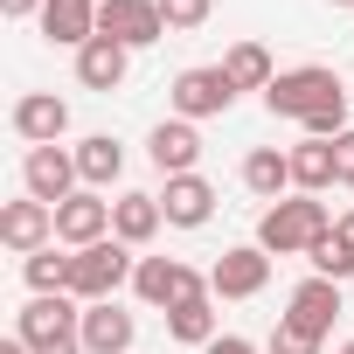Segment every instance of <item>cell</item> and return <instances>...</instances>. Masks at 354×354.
I'll return each instance as SVG.
<instances>
[{
	"label": "cell",
	"instance_id": "cell-1",
	"mask_svg": "<svg viewBox=\"0 0 354 354\" xmlns=\"http://www.w3.org/2000/svg\"><path fill=\"white\" fill-rule=\"evenodd\" d=\"M326 230H333V216H326L319 195H285V202H271V209L257 216V243H264L271 257H306Z\"/></svg>",
	"mask_w": 354,
	"mask_h": 354
},
{
	"label": "cell",
	"instance_id": "cell-2",
	"mask_svg": "<svg viewBox=\"0 0 354 354\" xmlns=\"http://www.w3.org/2000/svg\"><path fill=\"white\" fill-rule=\"evenodd\" d=\"M70 257H77V264H70V299H84V306L118 299V285H132V271H139L132 243H118V236H104V243H91V250H70Z\"/></svg>",
	"mask_w": 354,
	"mask_h": 354
},
{
	"label": "cell",
	"instance_id": "cell-3",
	"mask_svg": "<svg viewBox=\"0 0 354 354\" xmlns=\"http://www.w3.org/2000/svg\"><path fill=\"white\" fill-rule=\"evenodd\" d=\"M326 97H340V77L326 63H299V70H278V84L264 91V111L271 118H313Z\"/></svg>",
	"mask_w": 354,
	"mask_h": 354
},
{
	"label": "cell",
	"instance_id": "cell-4",
	"mask_svg": "<svg viewBox=\"0 0 354 354\" xmlns=\"http://www.w3.org/2000/svg\"><path fill=\"white\" fill-rule=\"evenodd\" d=\"M243 91L223 77V63H202V70H181L174 77V91H167V104H174V118H188V125H202V118H223L230 104H236Z\"/></svg>",
	"mask_w": 354,
	"mask_h": 354
},
{
	"label": "cell",
	"instance_id": "cell-5",
	"mask_svg": "<svg viewBox=\"0 0 354 354\" xmlns=\"http://www.w3.org/2000/svg\"><path fill=\"white\" fill-rule=\"evenodd\" d=\"M21 188L49 209H63L77 188H84V174H77V146H28L21 153Z\"/></svg>",
	"mask_w": 354,
	"mask_h": 354
},
{
	"label": "cell",
	"instance_id": "cell-6",
	"mask_svg": "<svg viewBox=\"0 0 354 354\" xmlns=\"http://www.w3.org/2000/svg\"><path fill=\"white\" fill-rule=\"evenodd\" d=\"M84 326V299H70V292H35L21 313H15V333L28 340V347H49V340H70Z\"/></svg>",
	"mask_w": 354,
	"mask_h": 354
},
{
	"label": "cell",
	"instance_id": "cell-7",
	"mask_svg": "<svg viewBox=\"0 0 354 354\" xmlns=\"http://www.w3.org/2000/svg\"><path fill=\"white\" fill-rule=\"evenodd\" d=\"M132 292H139V306H181V299H202L209 292V278H195L181 257H139V271H132Z\"/></svg>",
	"mask_w": 354,
	"mask_h": 354
},
{
	"label": "cell",
	"instance_id": "cell-8",
	"mask_svg": "<svg viewBox=\"0 0 354 354\" xmlns=\"http://www.w3.org/2000/svg\"><path fill=\"white\" fill-rule=\"evenodd\" d=\"M264 285H271V250H264V243H236V250H223L216 271H209V292H216V299H257Z\"/></svg>",
	"mask_w": 354,
	"mask_h": 354
},
{
	"label": "cell",
	"instance_id": "cell-9",
	"mask_svg": "<svg viewBox=\"0 0 354 354\" xmlns=\"http://www.w3.org/2000/svg\"><path fill=\"white\" fill-rule=\"evenodd\" d=\"M97 35H111L118 49H153L167 35L153 0H97Z\"/></svg>",
	"mask_w": 354,
	"mask_h": 354
},
{
	"label": "cell",
	"instance_id": "cell-10",
	"mask_svg": "<svg viewBox=\"0 0 354 354\" xmlns=\"http://www.w3.org/2000/svg\"><path fill=\"white\" fill-rule=\"evenodd\" d=\"M0 243H8L15 257L49 250V243H56V209H49V202H35V195L8 202V209H0Z\"/></svg>",
	"mask_w": 354,
	"mask_h": 354
},
{
	"label": "cell",
	"instance_id": "cell-11",
	"mask_svg": "<svg viewBox=\"0 0 354 354\" xmlns=\"http://www.w3.org/2000/svg\"><path fill=\"white\" fill-rule=\"evenodd\" d=\"M8 125H15V139H28V146H56V139L70 132V104H63L56 91H21L15 111H8Z\"/></svg>",
	"mask_w": 354,
	"mask_h": 354
},
{
	"label": "cell",
	"instance_id": "cell-12",
	"mask_svg": "<svg viewBox=\"0 0 354 354\" xmlns=\"http://www.w3.org/2000/svg\"><path fill=\"white\" fill-rule=\"evenodd\" d=\"M104 236H111V202H104L97 188H77V195L56 209V243L91 250V243H104Z\"/></svg>",
	"mask_w": 354,
	"mask_h": 354
},
{
	"label": "cell",
	"instance_id": "cell-13",
	"mask_svg": "<svg viewBox=\"0 0 354 354\" xmlns=\"http://www.w3.org/2000/svg\"><path fill=\"white\" fill-rule=\"evenodd\" d=\"M333 319H340V285H333V278H299V285H292V299H285V326H299V333L326 340V333H333Z\"/></svg>",
	"mask_w": 354,
	"mask_h": 354
},
{
	"label": "cell",
	"instance_id": "cell-14",
	"mask_svg": "<svg viewBox=\"0 0 354 354\" xmlns=\"http://www.w3.org/2000/svg\"><path fill=\"white\" fill-rule=\"evenodd\" d=\"M77 340H84V354H132V340H139V319H132L118 299H97V306H84V326H77Z\"/></svg>",
	"mask_w": 354,
	"mask_h": 354
},
{
	"label": "cell",
	"instance_id": "cell-15",
	"mask_svg": "<svg viewBox=\"0 0 354 354\" xmlns=\"http://www.w3.org/2000/svg\"><path fill=\"white\" fill-rule=\"evenodd\" d=\"M160 216H167V230H202L216 216V188L202 181V174H174V181L160 188Z\"/></svg>",
	"mask_w": 354,
	"mask_h": 354
},
{
	"label": "cell",
	"instance_id": "cell-16",
	"mask_svg": "<svg viewBox=\"0 0 354 354\" xmlns=\"http://www.w3.org/2000/svg\"><path fill=\"white\" fill-rule=\"evenodd\" d=\"M146 153H153V167L167 174V181H174V174H195L202 167V132L188 118H160L153 139H146Z\"/></svg>",
	"mask_w": 354,
	"mask_h": 354
},
{
	"label": "cell",
	"instance_id": "cell-17",
	"mask_svg": "<svg viewBox=\"0 0 354 354\" xmlns=\"http://www.w3.org/2000/svg\"><path fill=\"white\" fill-rule=\"evenodd\" d=\"M160 230H167V216H160V195H139V188H125V195L111 202V236H118V243L146 250Z\"/></svg>",
	"mask_w": 354,
	"mask_h": 354
},
{
	"label": "cell",
	"instance_id": "cell-18",
	"mask_svg": "<svg viewBox=\"0 0 354 354\" xmlns=\"http://www.w3.org/2000/svg\"><path fill=\"white\" fill-rule=\"evenodd\" d=\"M125 70H132V49H118L111 35H97V42L77 49V84H84V91H104V97H111V91L125 84Z\"/></svg>",
	"mask_w": 354,
	"mask_h": 354
},
{
	"label": "cell",
	"instance_id": "cell-19",
	"mask_svg": "<svg viewBox=\"0 0 354 354\" xmlns=\"http://www.w3.org/2000/svg\"><path fill=\"white\" fill-rule=\"evenodd\" d=\"M42 35H49L56 49L97 42V0H49V8H42Z\"/></svg>",
	"mask_w": 354,
	"mask_h": 354
},
{
	"label": "cell",
	"instance_id": "cell-20",
	"mask_svg": "<svg viewBox=\"0 0 354 354\" xmlns=\"http://www.w3.org/2000/svg\"><path fill=\"white\" fill-rule=\"evenodd\" d=\"M243 188H250L257 202H285V188H292V153L250 146V153H243Z\"/></svg>",
	"mask_w": 354,
	"mask_h": 354
},
{
	"label": "cell",
	"instance_id": "cell-21",
	"mask_svg": "<svg viewBox=\"0 0 354 354\" xmlns=\"http://www.w3.org/2000/svg\"><path fill=\"white\" fill-rule=\"evenodd\" d=\"M333 188V139H299L292 146V195H326Z\"/></svg>",
	"mask_w": 354,
	"mask_h": 354
},
{
	"label": "cell",
	"instance_id": "cell-22",
	"mask_svg": "<svg viewBox=\"0 0 354 354\" xmlns=\"http://www.w3.org/2000/svg\"><path fill=\"white\" fill-rule=\"evenodd\" d=\"M77 174H84V188H111L118 174H125V146H118L111 132L77 139Z\"/></svg>",
	"mask_w": 354,
	"mask_h": 354
},
{
	"label": "cell",
	"instance_id": "cell-23",
	"mask_svg": "<svg viewBox=\"0 0 354 354\" xmlns=\"http://www.w3.org/2000/svg\"><path fill=\"white\" fill-rule=\"evenodd\" d=\"M223 77H230L236 91H271V84H278L264 42H230V49H223Z\"/></svg>",
	"mask_w": 354,
	"mask_h": 354
},
{
	"label": "cell",
	"instance_id": "cell-24",
	"mask_svg": "<svg viewBox=\"0 0 354 354\" xmlns=\"http://www.w3.org/2000/svg\"><path fill=\"white\" fill-rule=\"evenodd\" d=\"M167 333L181 340V347H209L216 340V292H202V299H181L167 313Z\"/></svg>",
	"mask_w": 354,
	"mask_h": 354
},
{
	"label": "cell",
	"instance_id": "cell-25",
	"mask_svg": "<svg viewBox=\"0 0 354 354\" xmlns=\"http://www.w3.org/2000/svg\"><path fill=\"white\" fill-rule=\"evenodd\" d=\"M70 264H77V257H63V250L49 243V250L21 257V278H28V292H70Z\"/></svg>",
	"mask_w": 354,
	"mask_h": 354
},
{
	"label": "cell",
	"instance_id": "cell-26",
	"mask_svg": "<svg viewBox=\"0 0 354 354\" xmlns=\"http://www.w3.org/2000/svg\"><path fill=\"white\" fill-rule=\"evenodd\" d=\"M306 264H313V278H333V285H347V278H354V250H347L333 230H326V236L306 250Z\"/></svg>",
	"mask_w": 354,
	"mask_h": 354
},
{
	"label": "cell",
	"instance_id": "cell-27",
	"mask_svg": "<svg viewBox=\"0 0 354 354\" xmlns=\"http://www.w3.org/2000/svg\"><path fill=\"white\" fill-rule=\"evenodd\" d=\"M160 8V21H167V35H195L209 15H216V0H153Z\"/></svg>",
	"mask_w": 354,
	"mask_h": 354
},
{
	"label": "cell",
	"instance_id": "cell-28",
	"mask_svg": "<svg viewBox=\"0 0 354 354\" xmlns=\"http://www.w3.org/2000/svg\"><path fill=\"white\" fill-rule=\"evenodd\" d=\"M299 125H306V139H340V132H354V125H347V91L326 97V104H319L313 118H299Z\"/></svg>",
	"mask_w": 354,
	"mask_h": 354
},
{
	"label": "cell",
	"instance_id": "cell-29",
	"mask_svg": "<svg viewBox=\"0 0 354 354\" xmlns=\"http://www.w3.org/2000/svg\"><path fill=\"white\" fill-rule=\"evenodd\" d=\"M271 354H319V340H313V333H299V326H285V319H278V326H271Z\"/></svg>",
	"mask_w": 354,
	"mask_h": 354
},
{
	"label": "cell",
	"instance_id": "cell-30",
	"mask_svg": "<svg viewBox=\"0 0 354 354\" xmlns=\"http://www.w3.org/2000/svg\"><path fill=\"white\" fill-rule=\"evenodd\" d=\"M333 188H354V132L333 139Z\"/></svg>",
	"mask_w": 354,
	"mask_h": 354
},
{
	"label": "cell",
	"instance_id": "cell-31",
	"mask_svg": "<svg viewBox=\"0 0 354 354\" xmlns=\"http://www.w3.org/2000/svg\"><path fill=\"white\" fill-rule=\"evenodd\" d=\"M202 354H257V340H243V333H216Z\"/></svg>",
	"mask_w": 354,
	"mask_h": 354
},
{
	"label": "cell",
	"instance_id": "cell-32",
	"mask_svg": "<svg viewBox=\"0 0 354 354\" xmlns=\"http://www.w3.org/2000/svg\"><path fill=\"white\" fill-rule=\"evenodd\" d=\"M49 8V0H0V15H8V21H28V15H42Z\"/></svg>",
	"mask_w": 354,
	"mask_h": 354
},
{
	"label": "cell",
	"instance_id": "cell-33",
	"mask_svg": "<svg viewBox=\"0 0 354 354\" xmlns=\"http://www.w3.org/2000/svg\"><path fill=\"white\" fill-rule=\"evenodd\" d=\"M333 236H340V243L354 250V209H340V216H333Z\"/></svg>",
	"mask_w": 354,
	"mask_h": 354
},
{
	"label": "cell",
	"instance_id": "cell-34",
	"mask_svg": "<svg viewBox=\"0 0 354 354\" xmlns=\"http://www.w3.org/2000/svg\"><path fill=\"white\" fill-rule=\"evenodd\" d=\"M35 354H84V340L70 333V340H49V347H35Z\"/></svg>",
	"mask_w": 354,
	"mask_h": 354
},
{
	"label": "cell",
	"instance_id": "cell-35",
	"mask_svg": "<svg viewBox=\"0 0 354 354\" xmlns=\"http://www.w3.org/2000/svg\"><path fill=\"white\" fill-rule=\"evenodd\" d=\"M333 354H354V340H340V347H333Z\"/></svg>",
	"mask_w": 354,
	"mask_h": 354
},
{
	"label": "cell",
	"instance_id": "cell-36",
	"mask_svg": "<svg viewBox=\"0 0 354 354\" xmlns=\"http://www.w3.org/2000/svg\"><path fill=\"white\" fill-rule=\"evenodd\" d=\"M326 8H354V0H326Z\"/></svg>",
	"mask_w": 354,
	"mask_h": 354
}]
</instances>
